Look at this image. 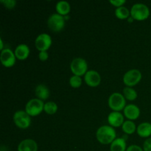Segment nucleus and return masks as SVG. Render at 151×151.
<instances>
[{
    "label": "nucleus",
    "instance_id": "1",
    "mask_svg": "<svg viewBox=\"0 0 151 151\" xmlns=\"http://www.w3.org/2000/svg\"><path fill=\"white\" fill-rule=\"evenodd\" d=\"M116 133L114 127L111 125H103L97 129L96 137L98 142L103 145L111 144L116 139Z\"/></svg>",
    "mask_w": 151,
    "mask_h": 151
},
{
    "label": "nucleus",
    "instance_id": "2",
    "mask_svg": "<svg viewBox=\"0 0 151 151\" xmlns=\"http://www.w3.org/2000/svg\"><path fill=\"white\" fill-rule=\"evenodd\" d=\"M150 16V9L146 4L137 3L131 9V16L138 21H144Z\"/></svg>",
    "mask_w": 151,
    "mask_h": 151
},
{
    "label": "nucleus",
    "instance_id": "3",
    "mask_svg": "<svg viewBox=\"0 0 151 151\" xmlns=\"http://www.w3.org/2000/svg\"><path fill=\"white\" fill-rule=\"evenodd\" d=\"M109 106L113 111H120L124 110L126 106V100L123 94L119 92H114L109 98Z\"/></svg>",
    "mask_w": 151,
    "mask_h": 151
},
{
    "label": "nucleus",
    "instance_id": "4",
    "mask_svg": "<svg viewBox=\"0 0 151 151\" xmlns=\"http://www.w3.org/2000/svg\"><path fill=\"white\" fill-rule=\"evenodd\" d=\"M44 104L45 103H44L43 100L39 99H31L25 106V111L30 116H38L44 111Z\"/></svg>",
    "mask_w": 151,
    "mask_h": 151
},
{
    "label": "nucleus",
    "instance_id": "5",
    "mask_svg": "<svg viewBox=\"0 0 151 151\" xmlns=\"http://www.w3.org/2000/svg\"><path fill=\"white\" fill-rule=\"evenodd\" d=\"M70 69L74 75L83 76L88 72V63L82 58H75L71 62Z\"/></svg>",
    "mask_w": 151,
    "mask_h": 151
},
{
    "label": "nucleus",
    "instance_id": "6",
    "mask_svg": "<svg viewBox=\"0 0 151 151\" xmlns=\"http://www.w3.org/2000/svg\"><path fill=\"white\" fill-rule=\"evenodd\" d=\"M13 121L18 128L26 129L29 128L31 124L30 116L25 111L19 110L15 112L13 115Z\"/></svg>",
    "mask_w": 151,
    "mask_h": 151
},
{
    "label": "nucleus",
    "instance_id": "7",
    "mask_svg": "<svg viewBox=\"0 0 151 151\" xmlns=\"http://www.w3.org/2000/svg\"><path fill=\"white\" fill-rule=\"evenodd\" d=\"M64 16L58 14V13H53L47 20V25L51 30L54 32H60L65 27Z\"/></svg>",
    "mask_w": 151,
    "mask_h": 151
},
{
    "label": "nucleus",
    "instance_id": "8",
    "mask_svg": "<svg viewBox=\"0 0 151 151\" xmlns=\"http://www.w3.org/2000/svg\"><path fill=\"white\" fill-rule=\"evenodd\" d=\"M142 75L139 69H130L125 72L123 76V83L128 87L137 85L142 80Z\"/></svg>",
    "mask_w": 151,
    "mask_h": 151
},
{
    "label": "nucleus",
    "instance_id": "9",
    "mask_svg": "<svg viewBox=\"0 0 151 151\" xmlns=\"http://www.w3.org/2000/svg\"><path fill=\"white\" fill-rule=\"evenodd\" d=\"M52 43V41L51 36L47 33L40 34L37 36L35 41V47L40 52L47 51L51 47Z\"/></svg>",
    "mask_w": 151,
    "mask_h": 151
},
{
    "label": "nucleus",
    "instance_id": "10",
    "mask_svg": "<svg viewBox=\"0 0 151 151\" xmlns=\"http://www.w3.org/2000/svg\"><path fill=\"white\" fill-rule=\"evenodd\" d=\"M16 55L15 53L10 48H4L1 50L0 55V60L1 63L5 67H12L16 63Z\"/></svg>",
    "mask_w": 151,
    "mask_h": 151
},
{
    "label": "nucleus",
    "instance_id": "11",
    "mask_svg": "<svg viewBox=\"0 0 151 151\" xmlns=\"http://www.w3.org/2000/svg\"><path fill=\"white\" fill-rule=\"evenodd\" d=\"M86 83L91 87H96L101 83V76L95 70H88L84 75Z\"/></svg>",
    "mask_w": 151,
    "mask_h": 151
},
{
    "label": "nucleus",
    "instance_id": "12",
    "mask_svg": "<svg viewBox=\"0 0 151 151\" xmlns=\"http://www.w3.org/2000/svg\"><path fill=\"white\" fill-rule=\"evenodd\" d=\"M124 115L128 120L137 119L140 115V109L137 105L129 104L127 105L124 109Z\"/></svg>",
    "mask_w": 151,
    "mask_h": 151
},
{
    "label": "nucleus",
    "instance_id": "13",
    "mask_svg": "<svg viewBox=\"0 0 151 151\" xmlns=\"http://www.w3.org/2000/svg\"><path fill=\"white\" fill-rule=\"evenodd\" d=\"M108 122L112 127L122 126L124 123V116L119 111H112L108 116Z\"/></svg>",
    "mask_w": 151,
    "mask_h": 151
},
{
    "label": "nucleus",
    "instance_id": "14",
    "mask_svg": "<svg viewBox=\"0 0 151 151\" xmlns=\"http://www.w3.org/2000/svg\"><path fill=\"white\" fill-rule=\"evenodd\" d=\"M18 151H38V144L32 139H26L19 143Z\"/></svg>",
    "mask_w": 151,
    "mask_h": 151
},
{
    "label": "nucleus",
    "instance_id": "15",
    "mask_svg": "<svg viewBox=\"0 0 151 151\" xmlns=\"http://www.w3.org/2000/svg\"><path fill=\"white\" fill-rule=\"evenodd\" d=\"M29 47L25 44H21L16 47L14 53L16 58L20 60H24L28 58L29 55Z\"/></svg>",
    "mask_w": 151,
    "mask_h": 151
},
{
    "label": "nucleus",
    "instance_id": "16",
    "mask_svg": "<svg viewBox=\"0 0 151 151\" xmlns=\"http://www.w3.org/2000/svg\"><path fill=\"white\" fill-rule=\"evenodd\" d=\"M127 145L125 139L123 137L116 138L111 144L110 151H126Z\"/></svg>",
    "mask_w": 151,
    "mask_h": 151
},
{
    "label": "nucleus",
    "instance_id": "17",
    "mask_svg": "<svg viewBox=\"0 0 151 151\" xmlns=\"http://www.w3.org/2000/svg\"><path fill=\"white\" fill-rule=\"evenodd\" d=\"M35 93L38 99L41 100H45L50 97V89L48 87L44 84H39L36 86L35 90Z\"/></svg>",
    "mask_w": 151,
    "mask_h": 151
},
{
    "label": "nucleus",
    "instance_id": "18",
    "mask_svg": "<svg viewBox=\"0 0 151 151\" xmlns=\"http://www.w3.org/2000/svg\"><path fill=\"white\" fill-rule=\"evenodd\" d=\"M137 132L139 137L143 138L149 137L151 136V123L145 122L139 124L137 128Z\"/></svg>",
    "mask_w": 151,
    "mask_h": 151
},
{
    "label": "nucleus",
    "instance_id": "19",
    "mask_svg": "<svg viewBox=\"0 0 151 151\" xmlns=\"http://www.w3.org/2000/svg\"><path fill=\"white\" fill-rule=\"evenodd\" d=\"M56 10L61 16H67L71 10V6L66 1H59L56 4Z\"/></svg>",
    "mask_w": 151,
    "mask_h": 151
},
{
    "label": "nucleus",
    "instance_id": "20",
    "mask_svg": "<svg viewBox=\"0 0 151 151\" xmlns=\"http://www.w3.org/2000/svg\"><path fill=\"white\" fill-rule=\"evenodd\" d=\"M137 128L135 123L131 120L125 121L122 125V131L126 134H133L136 131Z\"/></svg>",
    "mask_w": 151,
    "mask_h": 151
},
{
    "label": "nucleus",
    "instance_id": "21",
    "mask_svg": "<svg viewBox=\"0 0 151 151\" xmlns=\"http://www.w3.org/2000/svg\"><path fill=\"white\" fill-rule=\"evenodd\" d=\"M130 14H131V11H129V10L124 6L116 7L115 10V16L119 19H128Z\"/></svg>",
    "mask_w": 151,
    "mask_h": 151
},
{
    "label": "nucleus",
    "instance_id": "22",
    "mask_svg": "<svg viewBox=\"0 0 151 151\" xmlns=\"http://www.w3.org/2000/svg\"><path fill=\"white\" fill-rule=\"evenodd\" d=\"M123 95L125 98L128 100H136L137 98V92L135 89H134L131 87H125L123 89Z\"/></svg>",
    "mask_w": 151,
    "mask_h": 151
},
{
    "label": "nucleus",
    "instance_id": "23",
    "mask_svg": "<svg viewBox=\"0 0 151 151\" xmlns=\"http://www.w3.org/2000/svg\"><path fill=\"white\" fill-rule=\"evenodd\" d=\"M58 109V105L55 102L50 101L44 104V111L48 114H55L57 112Z\"/></svg>",
    "mask_w": 151,
    "mask_h": 151
},
{
    "label": "nucleus",
    "instance_id": "24",
    "mask_svg": "<svg viewBox=\"0 0 151 151\" xmlns=\"http://www.w3.org/2000/svg\"><path fill=\"white\" fill-rule=\"evenodd\" d=\"M69 84L72 88H79L82 84V78L80 76L73 75L69 79Z\"/></svg>",
    "mask_w": 151,
    "mask_h": 151
},
{
    "label": "nucleus",
    "instance_id": "25",
    "mask_svg": "<svg viewBox=\"0 0 151 151\" xmlns=\"http://www.w3.org/2000/svg\"><path fill=\"white\" fill-rule=\"evenodd\" d=\"M1 3H2L4 7L8 9L14 8L15 6L16 5V0H0Z\"/></svg>",
    "mask_w": 151,
    "mask_h": 151
},
{
    "label": "nucleus",
    "instance_id": "26",
    "mask_svg": "<svg viewBox=\"0 0 151 151\" xmlns=\"http://www.w3.org/2000/svg\"><path fill=\"white\" fill-rule=\"evenodd\" d=\"M109 2L111 4H113L114 6H115V7H122V6L126 2V1H125V0H110Z\"/></svg>",
    "mask_w": 151,
    "mask_h": 151
},
{
    "label": "nucleus",
    "instance_id": "27",
    "mask_svg": "<svg viewBox=\"0 0 151 151\" xmlns=\"http://www.w3.org/2000/svg\"><path fill=\"white\" fill-rule=\"evenodd\" d=\"M144 151H151V138H148L145 141L143 144Z\"/></svg>",
    "mask_w": 151,
    "mask_h": 151
},
{
    "label": "nucleus",
    "instance_id": "28",
    "mask_svg": "<svg viewBox=\"0 0 151 151\" xmlns=\"http://www.w3.org/2000/svg\"><path fill=\"white\" fill-rule=\"evenodd\" d=\"M38 58H39V59L41 61H45V60H47L48 59L49 54L47 53V51L40 52L39 54H38Z\"/></svg>",
    "mask_w": 151,
    "mask_h": 151
},
{
    "label": "nucleus",
    "instance_id": "29",
    "mask_svg": "<svg viewBox=\"0 0 151 151\" xmlns=\"http://www.w3.org/2000/svg\"><path fill=\"white\" fill-rule=\"evenodd\" d=\"M126 151H144V150L140 146L137 145H131L127 148Z\"/></svg>",
    "mask_w": 151,
    "mask_h": 151
},
{
    "label": "nucleus",
    "instance_id": "30",
    "mask_svg": "<svg viewBox=\"0 0 151 151\" xmlns=\"http://www.w3.org/2000/svg\"><path fill=\"white\" fill-rule=\"evenodd\" d=\"M0 42H1V47H0V49H1V50H4V45H3V41L1 38H0Z\"/></svg>",
    "mask_w": 151,
    "mask_h": 151
},
{
    "label": "nucleus",
    "instance_id": "31",
    "mask_svg": "<svg viewBox=\"0 0 151 151\" xmlns=\"http://www.w3.org/2000/svg\"><path fill=\"white\" fill-rule=\"evenodd\" d=\"M134 19H133V18L131 17V16H130V17L128 18V22H131H131H134Z\"/></svg>",
    "mask_w": 151,
    "mask_h": 151
}]
</instances>
